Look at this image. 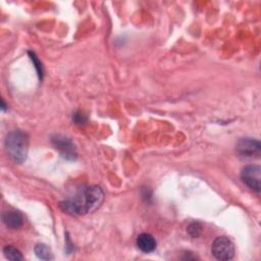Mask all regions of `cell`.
Wrapping results in <instances>:
<instances>
[{
    "mask_svg": "<svg viewBox=\"0 0 261 261\" xmlns=\"http://www.w3.org/2000/svg\"><path fill=\"white\" fill-rule=\"evenodd\" d=\"M36 256L41 260H52L54 254H52L50 248L45 244H37L34 248Z\"/></svg>",
    "mask_w": 261,
    "mask_h": 261,
    "instance_id": "9c48e42d",
    "label": "cell"
},
{
    "mask_svg": "<svg viewBox=\"0 0 261 261\" xmlns=\"http://www.w3.org/2000/svg\"><path fill=\"white\" fill-rule=\"evenodd\" d=\"M51 143L66 160H74L76 158V149L74 143L62 135H54L51 138Z\"/></svg>",
    "mask_w": 261,
    "mask_h": 261,
    "instance_id": "5b68a950",
    "label": "cell"
},
{
    "mask_svg": "<svg viewBox=\"0 0 261 261\" xmlns=\"http://www.w3.org/2000/svg\"><path fill=\"white\" fill-rule=\"evenodd\" d=\"M4 222L10 228L16 230L22 226V216L16 210H8L2 214Z\"/></svg>",
    "mask_w": 261,
    "mask_h": 261,
    "instance_id": "ba28073f",
    "label": "cell"
},
{
    "mask_svg": "<svg viewBox=\"0 0 261 261\" xmlns=\"http://www.w3.org/2000/svg\"><path fill=\"white\" fill-rule=\"evenodd\" d=\"M241 178L251 190L259 193L261 190V168L259 166L251 164L245 166L241 172Z\"/></svg>",
    "mask_w": 261,
    "mask_h": 261,
    "instance_id": "277c9868",
    "label": "cell"
},
{
    "mask_svg": "<svg viewBox=\"0 0 261 261\" xmlns=\"http://www.w3.org/2000/svg\"><path fill=\"white\" fill-rule=\"evenodd\" d=\"M236 150L243 158H258L261 152V144L253 138H242L237 143Z\"/></svg>",
    "mask_w": 261,
    "mask_h": 261,
    "instance_id": "8992f818",
    "label": "cell"
},
{
    "mask_svg": "<svg viewBox=\"0 0 261 261\" xmlns=\"http://www.w3.org/2000/svg\"><path fill=\"white\" fill-rule=\"evenodd\" d=\"M2 110H6V103H4V100H2Z\"/></svg>",
    "mask_w": 261,
    "mask_h": 261,
    "instance_id": "5bb4252c",
    "label": "cell"
},
{
    "mask_svg": "<svg viewBox=\"0 0 261 261\" xmlns=\"http://www.w3.org/2000/svg\"><path fill=\"white\" fill-rule=\"evenodd\" d=\"M6 149L10 158L16 164H22L28 155V137L22 130H12L6 139Z\"/></svg>",
    "mask_w": 261,
    "mask_h": 261,
    "instance_id": "7a4b0ae2",
    "label": "cell"
},
{
    "mask_svg": "<svg viewBox=\"0 0 261 261\" xmlns=\"http://www.w3.org/2000/svg\"><path fill=\"white\" fill-rule=\"evenodd\" d=\"M187 232L192 238H198L202 232V226L198 222H193L188 226Z\"/></svg>",
    "mask_w": 261,
    "mask_h": 261,
    "instance_id": "7c38bea8",
    "label": "cell"
},
{
    "mask_svg": "<svg viewBox=\"0 0 261 261\" xmlns=\"http://www.w3.org/2000/svg\"><path fill=\"white\" fill-rule=\"evenodd\" d=\"M104 193L99 186H88L78 192L72 198L60 202V207L72 216H86L101 205Z\"/></svg>",
    "mask_w": 261,
    "mask_h": 261,
    "instance_id": "6da1fadb",
    "label": "cell"
},
{
    "mask_svg": "<svg viewBox=\"0 0 261 261\" xmlns=\"http://www.w3.org/2000/svg\"><path fill=\"white\" fill-rule=\"evenodd\" d=\"M212 252L218 260H230L234 255V247L228 238L218 237L212 243Z\"/></svg>",
    "mask_w": 261,
    "mask_h": 261,
    "instance_id": "3957f363",
    "label": "cell"
},
{
    "mask_svg": "<svg viewBox=\"0 0 261 261\" xmlns=\"http://www.w3.org/2000/svg\"><path fill=\"white\" fill-rule=\"evenodd\" d=\"M4 256L10 260L18 261V260L24 259V256L22 255V253L12 246H6L4 248Z\"/></svg>",
    "mask_w": 261,
    "mask_h": 261,
    "instance_id": "30bf717a",
    "label": "cell"
},
{
    "mask_svg": "<svg viewBox=\"0 0 261 261\" xmlns=\"http://www.w3.org/2000/svg\"><path fill=\"white\" fill-rule=\"evenodd\" d=\"M29 56H30L31 60L33 62V64H34V66H35V68H36V70L38 72L39 79L42 80V78H43V66H42V64L39 62V60L37 58V56H36V54H34V52L29 51Z\"/></svg>",
    "mask_w": 261,
    "mask_h": 261,
    "instance_id": "8fae6325",
    "label": "cell"
},
{
    "mask_svg": "<svg viewBox=\"0 0 261 261\" xmlns=\"http://www.w3.org/2000/svg\"><path fill=\"white\" fill-rule=\"evenodd\" d=\"M137 246L144 253H151L156 249V241L150 234H140L137 238Z\"/></svg>",
    "mask_w": 261,
    "mask_h": 261,
    "instance_id": "52a82bcc",
    "label": "cell"
},
{
    "mask_svg": "<svg viewBox=\"0 0 261 261\" xmlns=\"http://www.w3.org/2000/svg\"><path fill=\"white\" fill-rule=\"evenodd\" d=\"M72 118H74V120L76 122V124H85V122H87V116H86L83 112H76V114H74Z\"/></svg>",
    "mask_w": 261,
    "mask_h": 261,
    "instance_id": "4fadbf2b",
    "label": "cell"
}]
</instances>
